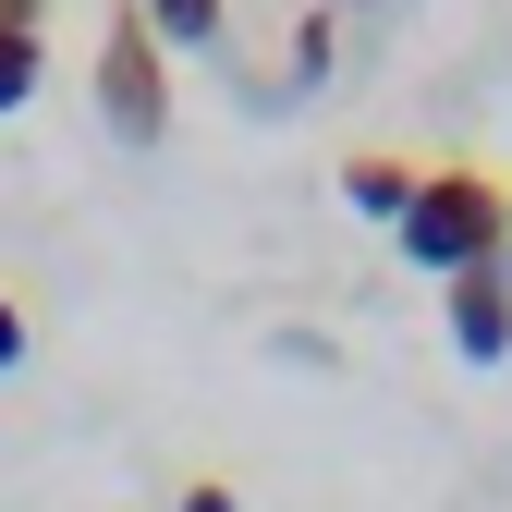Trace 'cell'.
Instances as JSON below:
<instances>
[{"instance_id": "obj_8", "label": "cell", "mask_w": 512, "mask_h": 512, "mask_svg": "<svg viewBox=\"0 0 512 512\" xmlns=\"http://www.w3.org/2000/svg\"><path fill=\"white\" fill-rule=\"evenodd\" d=\"M171 512H244V500H232V488H220V476H196V488H183V500H171Z\"/></svg>"}, {"instance_id": "obj_9", "label": "cell", "mask_w": 512, "mask_h": 512, "mask_svg": "<svg viewBox=\"0 0 512 512\" xmlns=\"http://www.w3.org/2000/svg\"><path fill=\"white\" fill-rule=\"evenodd\" d=\"M0 366H25V305L0 293Z\"/></svg>"}, {"instance_id": "obj_4", "label": "cell", "mask_w": 512, "mask_h": 512, "mask_svg": "<svg viewBox=\"0 0 512 512\" xmlns=\"http://www.w3.org/2000/svg\"><path fill=\"white\" fill-rule=\"evenodd\" d=\"M415 171H427V159L354 147V159H342V208H366V220H391V232H403V208H415Z\"/></svg>"}, {"instance_id": "obj_1", "label": "cell", "mask_w": 512, "mask_h": 512, "mask_svg": "<svg viewBox=\"0 0 512 512\" xmlns=\"http://www.w3.org/2000/svg\"><path fill=\"white\" fill-rule=\"evenodd\" d=\"M391 244L415 256V269H439V281L488 269V256H512V183H500L488 159H427V171H415V208H403Z\"/></svg>"}, {"instance_id": "obj_3", "label": "cell", "mask_w": 512, "mask_h": 512, "mask_svg": "<svg viewBox=\"0 0 512 512\" xmlns=\"http://www.w3.org/2000/svg\"><path fill=\"white\" fill-rule=\"evenodd\" d=\"M439 317H452V354H464V366H500V354H512V256L439 281Z\"/></svg>"}, {"instance_id": "obj_11", "label": "cell", "mask_w": 512, "mask_h": 512, "mask_svg": "<svg viewBox=\"0 0 512 512\" xmlns=\"http://www.w3.org/2000/svg\"><path fill=\"white\" fill-rule=\"evenodd\" d=\"M330 13H366V0H330Z\"/></svg>"}, {"instance_id": "obj_5", "label": "cell", "mask_w": 512, "mask_h": 512, "mask_svg": "<svg viewBox=\"0 0 512 512\" xmlns=\"http://www.w3.org/2000/svg\"><path fill=\"white\" fill-rule=\"evenodd\" d=\"M135 13H147L159 49H208V37H220V0H135Z\"/></svg>"}, {"instance_id": "obj_6", "label": "cell", "mask_w": 512, "mask_h": 512, "mask_svg": "<svg viewBox=\"0 0 512 512\" xmlns=\"http://www.w3.org/2000/svg\"><path fill=\"white\" fill-rule=\"evenodd\" d=\"M37 74H49V61H37V37H0V122L37 98Z\"/></svg>"}, {"instance_id": "obj_10", "label": "cell", "mask_w": 512, "mask_h": 512, "mask_svg": "<svg viewBox=\"0 0 512 512\" xmlns=\"http://www.w3.org/2000/svg\"><path fill=\"white\" fill-rule=\"evenodd\" d=\"M37 13H49V0H0V37H37Z\"/></svg>"}, {"instance_id": "obj_7", "label": "cell", "mask_w": 512, "mask_h": 512, "mask_svg": "<svg viewBox=\"0 0 512 512\" xmlns=\"http://www.w3.org/2000/svg\"><path fill=\"white\" fill-rule=\"evenodd\" d=\"M330 37H342L330 13H305V25H293V86H317V74H330Z\"/></svg>"}, {"instance_id": "obj_2", "label": "cell", "mask_w": 512, "mask_h": 512, "mask_svg": "<svg viewBox=\"0 0 512 512\" xmlns=\"http://www.w3.org/2000/svg\"><path fill=\"white\" fill-rule=\"evenodd\" d=\"M98 122L122 147L171 135V49L147 37V13H110V37H98Z\"/></svg>"}]
</instances>
